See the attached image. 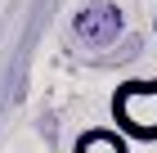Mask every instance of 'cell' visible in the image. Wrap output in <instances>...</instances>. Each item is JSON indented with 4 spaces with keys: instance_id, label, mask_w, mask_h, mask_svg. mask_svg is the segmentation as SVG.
<instances>
[{
    "instance_id": "1",
    "label": "cell",
    "mask_w": 157,
    "mask_h": 153,
    "mask_svg": "<svg viewBox=\"0 0 157 153\" xmlns=\"http://www.w3.org/2000/svg\"><path fill=\"white\" fill-rule=\"evenodd\" d=\"M108 117L130 144H157V77H130L112 86Z\"/></svg>"
},
{
    "instance_id": "2",
    "label": "cell",
    "mask_w": 157,
    "mask_h": 153,
    "mask_svg": "<svg viewBox=\"0 0 157 153\" xmlns=\"http://www.w3.org/2000/svg\"><path fill=\"white\" fill-rule=\"evenodd\" d=\"M72 153H130V140L117 126H90V131L76 135Z\"/></svg>"
},
{
    "instance_id": "3",
    "label": "cell",
    "mask_w": 157,
    "mask_h": 153,
    "mask_svg": "<svg viewBox=\"0 0 157 153\" xmlns=\"http://www.w3.org/2000/svg\"><path fill=\"white\" fill-rule=\"evenodd\" d=\"M153 32H157V9H153Z\"/></svg>"
}]
</instances>
